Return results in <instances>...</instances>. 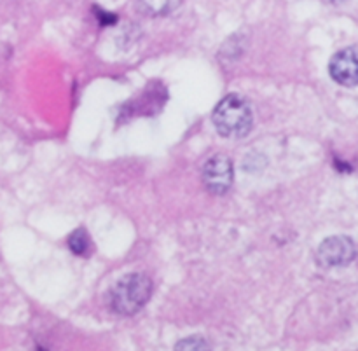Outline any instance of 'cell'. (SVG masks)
<instances>
[{
	"instance_id": "obj_2",
	"label": "cell",
	"mask_w": 358,
	"mask_h": 351,
	"mask_svg": "<svg viewBox=\"0 0 358 351\" xmlns=\"http://www.w3.org/2000/svg\"><path fill=\"white\" fill-rule=\"evenodd\" d=\"M212 121L217 131L226 138H243L254 124L252 107L240 94H227L213 108Z\"/></svg>"
},
{
	"instance_id": "obj_3",
	"label": "cell",
	"mask_w": 358,
	"mask_h": 351,
	"mask_svg": "<svg viewBox=\"0 0 358 351\" xmlns=\"http://www.w3.org/2000/svg\"><path fill=\"white\" fill-rule=\"evenodd\" d=\"M358 247L348 236H331L317 250V262L322 268H339L355 261Z\"/></svg>"
},
{
	"instance_id": "obj_7",
	"label": "cell",
	"mask_w": 358,
	"mask_h": 351,
	"mask_svg": "<svg viewBox=\"0 0 358 351\" xmlns=\"http://www.w3.org/2000/svg\"><path fill=\"white\" fill-rule=\"evenodd\" d=\"M69 247L76 255H86L91 248V241L86 231L84 229L73 231L69 238Z\"/></svg>"
},
{
	"instance_id": "obj_8",
	"label": "cell",
	"mask_w": 358,
	"mask_h": 351,
	"mask_svg": "<svg viewBox=\"0 0 358 351\" xmlns=\"http://www.w3.org/2000/svg\"><path fill=\"white\" fill-rule=\"evenodd\" d=\"M175 351H212V348H210V343L205 338L191 336V338L178 341L177 346H175Z\"/></svg>"
},
{
	"instance_id": "obj_5",
	"label": "cell",
	"mask_w": 358,
	"mask_h": 351,
	"mask_svg": "<svg viewBox=\"0 0 358 351\" xmlns=\"http://www.w3.org/2000/svg\"><path fill=\"white\" fill-rule=\"evenodd\" d=\"M331 77L341 86H357L358 84V45L341 49L332 56L329 63Z\"/></svg>"
},
{
	"instance_id": "obj_9",
	"label": "cell",
	"mask_w": 358,
	"mask_h": 351,
	"mask_svg": "<svg viewBox=\"0 0 358 351\" xmlns=\"http://www.w3.org/2000/svg\"><path fill=\"white\" fill-rule=\"evenodd\" d=\"M329 2H343V0H329Z\"/></svg>"
},
{
	"instance_id": "obj_6",
	"label": "cell",
	"mask_w": 358,
	"mask_h": 351,
	"mask_svg": "<svg viewBox=\"0 0 358 351\" xmlns=\"http://www.w3.org/2000/svg\"><path fill=\"white\" fill-rule=\"evenodd\" d=\"M182 0H140V6L150 16H168L178 9Z\"/></svg>"
},
{
	"instance_id": "obj_4",
	"label": "cell",
	"mask_w": 358,
	"mask_h": 351,
	"mask_svg": "<svg viewBox=\"0 0 358 351\" xmlns=\"http://www.w3.org/2000/svg\"><path fill=\"white\" fill-rule=\"evenodd\" d=\"M233 163L224 154L210 157L203 166V184L208 189V192L215 196L226 194L233 185Z\"/></svg>"
},
{
	"instance_id": "obj_1",
	"label": "cell",
	"mask_w": 358,
	"mask_h": 351,
	"mask_svg": "<svg viewBox=\"0 0 358 351\" xmlns=\"http://www.w3.org/2000/svg\"><path fill=\"white\" fill-rule=\"evenodd\" d=\"M152 296V282L142 273H129L119 278L108 292V304L119 315H135Z\"/></svg>"
}]
</instances>
